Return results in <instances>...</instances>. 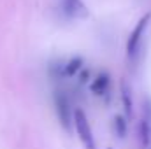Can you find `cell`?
<instances>
[{
    "mask_svg": "<svg viewBox=\"0 0 151 149\" xmlns=\"http://www.w3.org/2000/svg\"><path fill=\"white\" fill-rule=\"evenodd\" d=\"M62 11L70 19L86 18L88 16V9H86L83 0H62Z\"/></svg>",
    "mask_w": 151,
    "mask_h": 149,
    "instance_id": "obj_4",
    "label": "cell"
},
{
    "mask_svg": "<svg viewBox=\"0 0 151 149\" xmlns=\"http://www.w3.org/2000/svg\"><path fill=\"white\" fill-rule=\"evenodd\" d=\"M121 102H123V107H125V112L127 116L130 117L132 112H134V105H132V97H130V88L128 84L123 81L121 82Z\"/></svg>",
    "mask_w": 151,
    "mask_h": 149,
    "instance_id": "obj_7",
    "label": "cell"
},
{
    "mask_svg": "<svg viewBox=\"0 0 151 149\" xmlns=\"http://www.w3.org/2000/svg\"><path fill=\"white\" fill-rule=\"evenodd\" d=\"M139 132H141V142H142V148L148 149L151 146V121L144 119L141 121L139 125Z\"/></svg>",
    "mask_w": 151,
    "mask_h": 149,
    "instance_id": "obj_6",
    "label": "cell"
},
{
    "mask_svg": "<svg viewBox=\"0 0 151 149\" xmlns=\"http://www.w3.org/2000/svg\"><path fill=\"white\" fill-rule=\"evenodd\" d=\"M148 149H151V148H148Z\"/></svg>",
    "mask_w": 151,
    "mask_h": 149,
    "instance_id": "obj_10",
    "label": "cell"
},
{
    "mask_svg": "<svg viewBox=\"0 0 151 149\" xmlns=\"http://www.w3.org/2000/svg\"><path fill=\"white\" fill-rule=\"evenodd\" d=\"M72 126H76V132L83 142V146L86 149H97L95 144V137H93V132H91V126H90V121L86 117V114L81 111V109H76L72 112Z\"/></svg>",
    "mask_w": 151,
    "mask_h": 149,
    "instance_id": "obj_1",
    "label": "cell"
},
{
    "mask_svg": "<svg viewBox=\"0 0 151 149\" xmlns=\"http://www.w3.org/2000/svg\"><path fill=\"white\" fill-rule=\"evenodd\" d=\"M55 109L58 114V121L60 125L70 132L72 130V109H70V104H69V98L62 93V91H56L55 93Z\"/></svg>",
    "mask_w": 151,
    "mask_h": 149,
    "instance_id": "obj_3",
    "label": "cell"
},
{
    "mask_svg": "<svg viewBox=\"0 0 151 149\" xmlns=\"http://www.w3.org/2000/svg\"><path fill=\"white\" fill-rule=\"evenodd\" d=\"M150 19H151V12L144 14V16L137 21L135 28L132 30L130 37H128V40H127V54H128L130 58H134V56L137 54L139 44H141L142 35H144V32H146V28H148V25H150Z\"/></svg>",
    "mask_w": 151,
    "mask_h": 149,
    "instance_id": "obj_2",
    "label": "cell"
},
{
    "mask_svg": "<svg viewBox=\"0 0 151 149\" xmlns=\"http://www.w3.org/2000/svg\"><path fill=\"white\" fill-rule=\"evenodd\" d=\"M109 84H111V79H109V74L107 72H100L93 79V82L90 84L91 91L97 95V97H104V93L109 91Z\"/></svg>",
    "mask_w": 151,
    "mask_h": 149,
    "instance_id": "obj_5",
    "label": "cell"
},
{
    "mask_svg": "<svg viewBox=\"0 0 151 149\" xmlns=\"http://www.w3.org/2000/svg\"><path fill=\"white\" fill-rule=\"evenodd\" d=\"M114 130H116V135L119 139L127 137V121H125L123 116H116L114 117Z\"/></svg>",
    "mask_w": 151,
    "mask_h": 149,
    "instance_id": "obj_8",
    "label": "cell"
},
{
    "mask_svg": "<svg viewBox=\"0 0 151 149\" xmlns=\"http://www.w3.org/2000/svg\"><path fill=\"white\" fill-rule=\"evenodd\" d=\"M81 67H83V60L81 58H72L65 65V72H67V75H74L77 70H81Z\"/></svg>",
    "mask_w": 151,
    "mask_h": 149,
    "instance_id": "obj_9",
    "label": "cell"
}]
</instances>
